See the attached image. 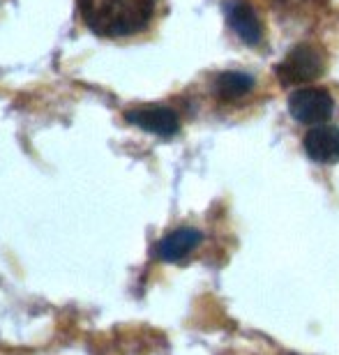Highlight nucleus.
<instances>
[{"label": "nucleus", "mask_w": 339, "mask_h": 355, "mask_svg": "<svg viewBox=\"0 0 339 355\" xmlns=\"http://www.w3.org/2000/svg\"><path fill=\"white\" fill-rule=\"evenodd\" d=\"M159 0H79V12L90 31L102 37H130L146 31Z\"/></svg>", "instance_id": "1"}, {"label": "nucleus", "mask_w": 339, "mask_h": 355, "mask_svg": "<svg viewBox=\"0 0 339 355\" xmlns=\"http://www.w3.org/2000/svg\"><path fill=\"white\" fill-rule=\"evenodd\" d=\"M326 72V55L319 46L300 44L277 65V79L284 86H302Z\"/></svg>", "instance_id": "2"}, {"label": "nucleus", "mask_w": 339, "mask_h": 355, "mask_svg": "<svg viewBox=\"0 0 339 355\" xmlns=\"http://www.w3.org/2000/svg\"><path fill=\"white\" fill-rule=\"evenodd\" d=\"M335 102L323 88H298L288 97V111L298 123L321 125L333 116Z\"/></svg>", "instance_id": "3"}, {"label": "nucleus", "mask_w": 339, "mask_h": 355, "mask_svg": "<svg viewBox=\"0 0 339 355\" xmlns=\"http://www.w3.org/2000/svg\"><path fill=\"white\" fill-rule=\"evenodd\" d=\"M305 150L309 159L319 164H335L339 162V127L335 125H316L307 132Z\"/></svg>", "instance_id": "4"}, {"label": "nucleus", "mask_w": 339, "mask_h": 355, "mask_svg": "<svg viewBox=\"0 0 339 355\" xmlns=\"http://www.w3.org/2000/svg\"><path fill=\"white\" fill-rule=\"evenodd\" d=\"M127 118H130L134 125L144 127V130L153 134H159V137H171L180 127L175 111L166 109V106H148V109L132 111Z\"/></svg>", "instance_id": "5"}, {"label": "nucleus", "mask_w": 339, "mask_h": 355, "mask_svg": "<svg viewBox=\"0 0 339 355\" xmlns=\"http://www.w3.org/2000/svg\"><path fill=\"white\" fill-rule=\"evenodd\" d=\"M229 24L238 37L250 46H257L261 37H263V26H261L257 12L245 3L229 5Z\"/></svg>", "instance_id": "6"}, {"label": "nucleus", "mask_w": 339, "mask_h": 355, "mask_svg": "<svg viewBox=\"0 0 339 355\" xmlns=\"http://www.w3.org/2000/svg\"><path fill=\"white\" fill-rule=\"evenodd\" d=\"M201 243V233L196 229H178L157 245V257L164 261H180L194 252Z\"/></svg>", "instance_id": "7"}, {"label": "nucleus", "mask_w": 339, "mask_h": 355, "mask_svg": "<svg viewBox=\"0 0 339 355\" xmlns=\"http://www.w3.org/2000/svg\"><path fill=\"white\" fill-rule=\"evenodd\" d=\"M252 88H254V79L245 72H224L215 83L217 95L224 102H233V99L245 97L247 92H252Z\"/></svg>", "instance_id": "8"}, {"label": "nucleus", "mask_w": 339, "mask_h": 355, "mask_svg": "<svg viewBox=\"0 0 339 355\" xmlns=\"http://www.w3.org/2000/svg\"><path fill=\"white\" fill-rule=\"evenodd\" d=\"M288 355H295V353H288Z\"/></svg>", "instance_id": "9"}]
</instances>
